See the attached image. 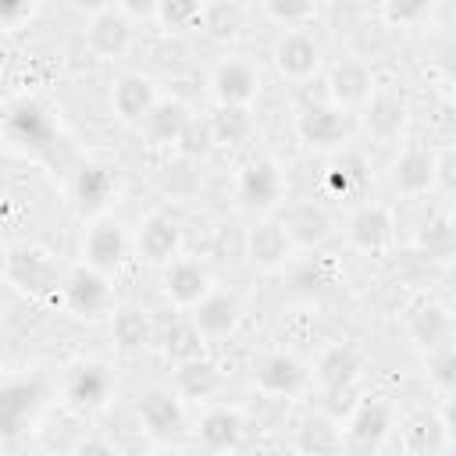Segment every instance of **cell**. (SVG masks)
Masks as SVG:
<instances>
[{"mask_svg": "<svg viewBox=\"0 0 456 456\" xmlns=\"http://www.w3.org/2000/svg\"><path fill=\"white\" fill-rule=\"evenodd\" d=\"M128 249H132V239L125 232V224L114 217V214H93L89 224L82 228V239H78V260L103 271V274H118L121 264L128 260Z\"/></svg>", "mask_w": 456, "mask_h": 456, "instance_id": "1", "label": "cell"}, {"mask_svg": "<svg viewBox=\"0 0 456 456\" xmlns=\"http://www.w3.org/2000/svg\"><path fill=\"white\" fill-rule=\"evenodd\" d=\"M61 299L75 317H110L114 314V278L78 260L61 278Z\"/></svg>", "mask_w": 456, "mask_h": 456, "instance_id": "2", "label": "cell"}, {"mask_svg": "<svg viewBox=\"0 0 456 456\" xmlns=\"http://www.w3.org/2000/svg\"><path fill=\"white\" fill-rule=\"evenodd\" d=\"M353 132H356V114L331 103L328 96H324V103L303 107L296 118V135L310 150H338L353 139Z\"/></svg>", "mask_w": 456, "mask_h": 456, "instance_id": "3", "label": "cell"}, {"mask_svg": "<svg viewBox=\"0 0 456 456\" xmlns=\"http://www.w3.org/2000/svg\"><path fill=\"white\" fill-rule=\"evenodd\" d=\"M207 89L217 107H249L260 96V68L249 57H221L207 75Z\"/></svg>", "mask_w": 456, "mask_h": 456, "instance_id": "4", "label": "cell"}, {"mask_svg": "<svg viewBox=\"0 0 456 456\" xmlns=\"http://www.w3.org/2000/svg\"><path fill=\"white\" fill-rule=\"evenodd\" d=\"M235 196L242 200L246 210H256V214L274 210L285 196V175H281L278 160L274 157H249L235 175Z\"/></svg>", "mask_w": 456, "mask_h": 456, "instance_id": "5", "label": "cell"}, {"mask_svg": "<svg viewBox=\"0 0 456 456\" xmlns=\"http://www.w3.org/2000/svg\"><path fill=\"white\" fill-rule=\"evenodd\" d=\"M271 61L278 68L281 78L289 82H310L321 71V43L306 25H292L281 28V36L274 39Z\"/></svg>", "mask_w": 456, "mask_h": 456, "instance_id": "6", "label": "cell"}, {"mask_svg": "<svg viewBox=\"0 0 456 456\" xmlns=\"http://www.w3.org/2000/svg\"><path fill=\"white\" fill-rule=\"evenodd\" d=\"M185 314H189V321H192V328L200 331L203 342H221V338H228V335L242 324L246 306H242V296H239V292L214 285V289H210L192 310H185Z\"/></svg>", "mask_w": 456, "mask_h": 456, "instance_id": "7", "label": "cell"}, {"mask_svg": "<svg viewBox=\"0 0 456 456\" xmlns=\"http://www.w3.org/2000/svg\"><path fill=\"white\" fill-rule=\"evenodd\" d=\"M160 289L164 296L178 306V310H192L210 289H214V274L200 256L178 253L175 260H167L160 267Z\"/></svg>", "mask_w": 456, "mask_h": 456, "instance_id": "8", "label": "cell"}, {"mask_svg": "<svg viewBox=\"0 0 456 456\" xmlns=\"http://www.w3.org/2000/svg\"><path fill=\"white\" fill-rule=\"evenodd\" d=\"M306 381H310L306 363L285 349H267L253 360V385L271 399H289V395L303 392Z\"/></svg>", "mask_w": 456, "mask_h": 456, "instance_id": "9", "label": "cell"}, {"mask_svg": "<svg viewBox=\"0 0 456 456\" xmlns=\"http://www.w3.org/2000/svg\"><path fill=\"white\" fill-rule=\"evenodd\" d=\"M374 75L370 64L363 57H338L331 61V68L324 71V96L346 110H360L367 103V96L374 93Z\"/></svg>", "mask_w": 456, "mask_h": 456, "instance_id": "10", "label": "cell"}, {"mask_svg": "<svg viewBox=\"0 0 456 456\" xmlns=\"http://www.w3.org/2000/svg\"><path fill=\"white\" fill-rule=\"evenodd\" d=\"M132 43H135V21L125 11H118V7L100 11V14H93L86 21V46L100 61H121V57H128Z\"/></svg>", "mask_w": 456, "mask_h": 456, "instance_id": "11", "label": "cell"}, {"mask_svg": "<svg viewBox=\"0 0 456 456\" xmlns=\"http://www.w3.org/2000/svg\"><path fill=\"white\" fill-rule=\"evenodd\" d=\"M132 246H135V253H139L146 264L164 267L167 260H175V256L182 253V228H178V221H175L171 214L150 210V214L139 221L135 235H132Z\"/></svg>", "mask_w": 456, "mask_h": 456, "instance_id": "12", "label": "cell"}, {"mask_svg": "<svg viewBox=\"0 0 456 456\" xmlns=\"http://www.w3.org/2000/svg\"><path fill=\"white\" fill-rule=\"evenodd\" d=\"M356 121L374 142H395L406 121V103L395 89H374L367 103L356 110Z\"/></svg>", "mask_w": 456, "mask_h": 456, "instance_id": "13", "label": "cell"}, {"mask_svg": "<svg viewBox=\"0 0 456 456\" xmlns=\"http://www.w3.org/2000/svg\"><path fill=\"white\" fill-rule=\"evenodd\" d=\"M346 239L360 249V253H381L392 246L395 239V217L385 203H363L349 214L346 221Z\"/></svg>", "mask_w": 456, "mask_h": 456, "instance_id": "14", "label": "cell"}, {"mask_svg": "<svg viewBox=\"0 0 456 456\" xmlns=\"http://www.w3.org/2000/svg\"><path fill=\"white\" fill-rule=\"evenodd\" d=\"M139 424L150 431V435H160V438H171L185 428V399L178 395V388H146L139 395Z\"/></svg>", "mask_w": 456, "mask_h": 456, "instance_id": "15", "label": "cell"}, {"mask_svg": "<svg viewBox=\"0 0 456 456\" xmlns=\"http://www.w3.org/2000/svg\"><path fill=\"white\" fill-rule=\"evenodd\" d=\"M110 395H114V374L107 363L89 360L68 374V399L75 410H86V413L103 410L110 403Z\"/></svg>", "mask_w": 456, "mask_h": 456, "instance_id": "16", "label": "cell"}, {"mask_svg": "<svg viewBox=\"0 0 456 456\" xmlns=\"http://www.w3.org/2000/svg\"><path fill=\"white\" fill-rule=\"evenodd\" d=\"M157 100H160V93L146 75H121L110 86V110H114V118L121 125H135L139 128Z\"/></svg>", "mask_w": 456, "mask_h": 456, "instance_id": "17", "label": "cell"}, {"mask_svg": "<svg viewBox=\"0 0 456 456\" xmlns=\"http://www.w3.org/2000/svg\"><path fill=\"white\" fill-rule=\"evenodd\" d=\"M392 185L403 196H424L428 189H435L438 185L435 153L424 146H406L392 164Z\"/></svg>", "mask_w": 456, "mask_h": 456, "instance_id": "18", "label": "cell"}, {"mask_svg": "<svg viewBox=\"0 0 456 456\" xmlns=\"http://www.w3.org/2000/svg\"><path fill=\"white\" fill-rule=\"evenodd\" d=\"M246 431V413L228 403H207L196 420V435L207 449H235Z\"/></svg>", "mask_w": 456, "mask_h": 456, "instance_id": "19", "label": "cell"}, {"mask_svg": "<svg viewBox=\"0 0 456 456\" xmlns=\"http://www.w3.org/2000/svg\"><path fill=\"white\" fill-rule=\"evenodd\" d=\"M292 235L285 232L281 217H260L253 221V228L246 232V256L256 267H278L289 253H292Z\"/></svg>", "mask_w": 456, "mask_h": 456, "instance_id": "20", "label": "cell"}, {"mask_svg": "<svg viewBox=\"0 0 456 456\" xmlns=\"http://www.w3.org/2000/svg\"><path fill=\"white\" fill-rule=\"evenodd\" d=\"M406 335L417 349L424 353H435V349H445L452 346L456 338V317L442 306H417L410 317H406Z\"/></svg>", "mask_w": 456, "mask_h": 456, "instance_id": "21", "label": "cell"}, {"mask_svg": "<svg viewBox=\"0 0 456 456\" xmlns=\"http://www.w3.org/2000/svg\"><path fill=\"white\" fill-rule=\"evenodd\" d=\"M189 118H192V114L185 110V103L160 96V100L153 103V110L142 118L139 132H142V139H146L150 146H178V139H182Z\"/></svg>", "mask_w": 456, "mask_h": 456, "instance_id": "22", "label": "cell"}, {"mask_svg": "<svg viewBox=\"0 0 456 456\" xmlns=\"http://www.w3.org/2000/svg\"><path fill=\"white\" fill-rule=\"evenodd\" d=\"M221 381H224V378H221V367L210 363V360H203L200 353L189 356V360H178L175 388H178V395H182L185 403H196V399L214 403V395L221 392Z\"/></svg>", "mask_w": 456, "mask_h": 456, "instance_id": "23", "label": "cell"}, {"mask_svg": "<svg viewBox=\"0 0 456 456\" xmlns=\"http://www.w3.org/2000/svg\"><path fill=\"white\" fill-rule=\"evenodd\" d=\"M388 431H395L392 406L385 399H363L353 410L349 424H346V442H353V445H378Z\"/></svg>", "mask_w": 456, "mask_h": 456, "instance_id": "24", "label": "cell"}, {"mask_svg": "<svg viewBox=\"0 0 456 456\" xmlns=\"http://www.w3.org/2000/svg\"><path fill=\"white\" fill-rule=\"evenodd\" d=\"M281 224L296 246H317L335 232V217L317 203H292L281 214Z\"/></svg>", "mask_w": 456, "mask_h": 456, "instance_id": "25", "label": "cell"}, {"mask_svg": "<svg viewBox=\"0 0 456 456\" xmlns=\"http://www.w3.org/2000/svg\"><path fill=\"white\" fill-rule=\"evenodd\" d=\"M395 431L403 435V445L406 449H413V452H424V449H442L445 445V435H449V428L442 424V417H438V410L435 413H413L410 420H395Z\"/></svg>", "mask_w": 456, "mask_h": 456, "instance_id": "26", "label": "cell"}, {"mask_svg": "<svg viewBox=\"0 0 456 456\" xmlns=\"http://www.w3.org/2000/svg\"><path fill=\"white\" fill-rule=\"evenodd\" d=\"M210 121H214L217 146H246L256 135V121H253L249 107H217L210 114Z\"/></svg>", "mask_w": 456, "mask_h": 456, "instance_id": "27", "label": "cell"}, {"mask_svg": "<svg viewBox=\"0 0 456 456\" xmlns=\"http://www.w3.org/2000/svg\"><path fill=\"white\" fill-rule=\"evenodd\" d=\"M110 338L121 346V349H142L150 338H153V324L142 310L135 306H121L110 314Z\"/></svg>", "mask_w": 456, "mask_h": 456, "instance_id": "28", "label": "cell"}, {"mask_svg": "<svg viewBox=\"0 0 456 456\" xmlns=\"http://www.w3.org/2000/svg\"><path fill=\"white\" fill-rule=\"evenodd\" d=\"M356 370H360V360H356V353H353L349 346H331V349L321 356V363H317V378H321L328 388L349 385Z\"/></svg>", "mask_w": 456, "mask_h": 456, "instance_id": "29", "label": "cell"}, {"mask_svg": "<svg viewBox=\"0 0 456 456\" xmlns=\"http://www.w3.org/2000/svg\"><path fill=\"white\" fill-rule=\"evenodd\" d=\"M203 14H207V0H160L157 7V21L171 32H189L203 25Z\"/></svg>", "mask_w": 456, "mask_h": 456, "instance_id": "30", "label": "cell"}, {"mask_svg": "<svg viewBox=\"0 0 456 456\" xmlns=\"http://www.w3.org/2000/svg\"><path fill=\"white\" fill-rule=\"evenodd\" d=\"M299 445L303 449H338V445H346V431L331 417L317 413L299 424Z\"/></svg>", "mask_w": 456, "mask_h": 456, "instance_id": "31", "label": "cell"}, {"mask_svg": "<svg viewBox=\"0 0 456 456\" xmlns=\"http://www.w3.org/2000/svg\"><path fill=\"white\" fill-rule=\"evenodd\" d=\"M214 146H217V139H214V121H210V118H196V114H192L175 150H178L182 157L203 160V157H207V153H210Z\"/></svg>", "mask_w": 456, "mask_h": 456, "instance_id": "32", "label": "cell"}, {"mask_svg": "<svg viewBox=\"0 0 456 456\" xmlns=\"http://www.w3.org/2000/svg\"><path fill=\"white\" fill-rule=\"evenodd\" d=\"M260 4H264V14L281 28L306 25L314 18V7H317V0H260Z\"/></svg>", "mask_w": 456, "mask_h": 456, "instance_id": "33", "label": "cell"}, {"mask_svg": "<svg viewBox=\"0 0 456 456\" xmlns=\"http://www.w3.org/2000/svg\"><path fill=\"white\" fill-rule=\"evenodd\" d=\"M428 378H431V385H435L442 395L456 392V342L445 346V349L428 353Z\"/></svg>", "mask_w": 456, "mask_h": 456, "instance_id": "34", "label": "cell"}, {"mask_svg": "<svg viewBox=\"0 0 456 456\" xmlns=\"http://www.w3.org/2000/svg\"><path fill=\"white\" fill-rule=\"evenodd\" d=\"M203 28H207L210 36H217V39L235 36V32H239V11H235V4H228V0H214V4H207Z\"/></svg>", "mask_w": 456, "mask_h": 456, "instance_id": "35", "label": "cell"}, {"mask_svg": "<svg viewBox=\"0 0 456 456\" xmlns=\"http://www.w3.org/2000/svg\"><path fill=\"white\" fill-rule=\"evenodd\" d=\"M388 25H420L431 11V0H381Z\"/></svg>", "mask_w": 456, "mask_h": 456, "instance_id": "36", "label": "cell"}, {"mask_svg": "<svg viewBox=\"0 0 456 456\" xmlns=\"http://www.w3.org/2000/svg\"><path fill=\"white\" fill-rule=\"evenodd\" d=\"M435 167H438V185L456 192V150H442L435 153Z\"/></svg>", "mask_w": 456, "mask_h": 456, "instance_id": "37", "label": "cell"}, {"mask_svg": "<svg viewBox=\"0 0 456 456\" xmlns=\"http://www.w3.org/2000/svg\"><path fill=\"white\" fill-rule=\"evenodd\" d=\"M114 7L125 11L132 21H142V18H157L160 0H114Z\"/></svg>", "mask_w": 456, "mask_h": 456, "instance_id": "38", "label": "cell"}, {"mask_svg": "<svg viewBox=\"0 0 456 456\" xmlns=\"http://www.w3.org/2000/svg\"><path fill=\"white\" fill-rule=\"evenodd\" d=\"M78 14H86V18H93V14H100V11H110L114 7V0H68Z\"/></svg>", "mask_w": 456, "mask_h": 456, "instance_id": "39", "label": "cell"}, {"mask_svg": "<svg viewBox=\"0 0 456 456\" xmlns=\"http://www.w3.org/2000/svg\"><path fill=\"white\" fill-rule=\"evenodd\" d=\"M438 417H442V424H445L449 431H456V392H449V395H442V406H438Z\"/></svg>", "mask_w": 456, "mask_h": 456, "instance_id": "40", "label": "cell"}, {"mask_svg": "<svg viewBox=\"0 0 456 456\" xmlns=\"http://www.w3.org/2000/svg\"><path fill=\"white\" fill-rule=\"evenodd\" d=\"M452 196H456V192H452ZM452 217H456V200H452Z\"/></svg>", "mask_w": 456, "mask_h": 456, "instance_id": "41", "label": "cell"}]
</instances>
